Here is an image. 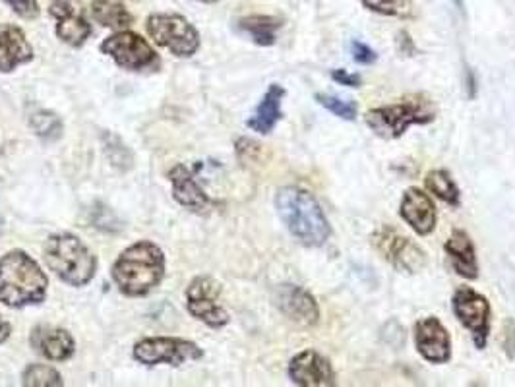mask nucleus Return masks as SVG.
Returning a JSON list of instances; mask_svg holds the SVG:
<instances>
[{"label": "nucleus", "mask_w": 515, "mask_h": 387, "mask_svg": "<svg viewBox=\"0 0 515 387\" xmlns=\"http://www.w3.org/2000/svg\"><path fill=\"white\" fill-rule=\"evenodd\" d=\"M275 208L287 231L308 248L324 246L330 239V223L318 200L304 188L287 186L275 196Z\"/></svg>", "instance_id": "f257e3e1"}, {"label": "nucleus", "mask_w": 515, "mask_h": 387, "mask_svg": "<svg viewBox=\"0 0 515 387\" xmlns=\"http://www.w3.org/2000/svg\"><path fill=\"white\" fill-rule=\"evenodd\" d=\"M165 277V256L157 244L140 240L128 246L113 266V279L122 295L144 297Z\"/></svg>", "instance_id": "f03ea898"}, {"label": "nucleus", "mask_w": 515, "mask_h": 387, "mask_svg": "<svg viewBox=\"0 0 515 387\" xmlns=\"http://www.w3.org/2000/svg\"><path fill=\"white\" fill-rule=\"evenodd\" d=\"M47 285V275L24 250H12L0 258V302L8 308L41 304Z\"/></svg>", "instance_id": "7ed1b4c3"}, {"label": "nucleus", "mask_w": 515, "mask_h": 387, "mask_svg": "<svg viewBox=\"0 0 515 387\" xmlns=\"http://www.w3.org/2000/svg\"><path fill=\"white\" fill-rule=\"evenodd\" d=\"M43 252L49 269L72 287L88 285L95 275V256L82 240L70 233L49 237Z\"/></svg>", "instance_id": "20e7f679"}, {"label": "nucleus", "mask_w": 515, "mask_h": 387, "mask_svg": "<svg viewBox=\"0 0 515 387\" xmlns=\"http://www.w3.org/2000/svg\"><path fill=\"white\" fill-rule=\"evenodd\" d=\"M438 115L436 105L426 95H411L394 105L370 109L366 113L368 128L386 140L401 138L411 126L430 124Z\"/></svg>", "instance_id": "39448f33"}, {"label": "nucleus", "mask_w": 515, "mask_h": 387, "mask_svg": "<svg viewBox=\"0 0 515 387\" xmlns=\"http://www.w3.org/2000/svg\"><path fill=\"white\" fill-rule=\"evenodd\" d=\"M146 28L157 45L177 57H192L200 49V33L181 14H152Z\"/></svg>", "instance_id": "423d86ee"}, {"label": "nucleus", "mask_w": 515, "mask_h": 387, "mask_svg": "<svg viewBox=\"0 0 515 387\" xmlns=\"http://www.w3.org/2000/svg\"><path fill=\"white\" fill-rule=\"evenodd\" d=\"M372 246L388 264L403 273H417L426 266L425 252L390 225L376 229L372 235Z\"/></svg>", "instance_id": "0eeeda50"}, {"label": "nucleus", "mask_w": 515, "mask_h": 387, "mask_svg": "<svg viewBox=\"0 0 515 387\" xmlns=\"http://www.w3.org/2000/svg\"><path fill=\"white\" fill-rule=\"evenodd\" d=\"M452 308L459 324L473 337L477 349H486L490 335V302L471 287H459L452 297Z\"/></svg>", "instance_id": "6e6552de"}, {"label": "nucleus", "mask_w": 515, "mask_h": 387, "mask_svg": "<svg viewBox=\"0 0 515 387\" xmlns=\"http://www.w3.org/2000/svg\"><path fill=\"white\" fill-rule=\"evenodd\" d=\"M202 357L204 353L196 343L179 337H146L134 347V358L146 366H181L184 362L200 360Z\"/></svg>", "instance_id": "1a4fd4ad"}, {"label": "nucleus", "mask_w": 515, "mask_h": 387, "mask_svg": "<svg viewBox=\"0 0 515 387\" xmlns=\"http://www.w3.org/2000/svg\"><path fill=\"white\" fill-rule=\"evenodd\" d=\"M219 295L221 287L212 277H196L186 289V308L196 320L204 322L206 326L213 329L223 328L229 324L231 318L227 310L219 304Z\"/></svg>", "instance_id": "9d476101"}, {"label": "nucleus", "mask_w": 515, "mask_h": 387, "mask_svg": "<svg viewBox=\"0 0 515 387\" xmlns=\"http://www.w3.org/2000/svg\"><path fill=\"white\" fill-rule=\"evenodd\" d=\"M101 51L126 70H142L155 62L152 45L132 31H119L101 43Z\"/></svg>", "instance_id": "9b49d317"}, {"label": "nucleus", "mask_w": 515, "mask_h": 387, "mask_svg": "<svg viewBox=\"0 0 515 387\" xmlns=\"http://www.w3.org/2000/svg\"><path fill=\"white\" fill-rule=\"evenodd\" d=\"M277 308L297 326L314 328L320 322V306L303 287L297 285H279L275 291Z\"/></svg>", "instance_id": "f8f14e48"}, {"label": "nucleus", "mask_w": 515, "mask_h": 387, "mask_svg": "<svg viewBox=\"0 0 515 387\" xmlns=\"http://www.w3.org/2000/svg\"><path fill=\"white\" fill-rule=\"evenodd\" d=\"M415 347L432 364H446L452 358V339L444 324L428 316L415 324Z\"/></svg>", "instance_id": "ddd939ff"}, {"label": "nucleus", "mask_w": 515, "mask_h": 387, "mask_svg": "<svg viewBox=\"0 0 515 387\" xmlns=\"http://www.w3.org/2000/svg\"><path fill=\"white\" fill-rule=\"evenodd\" d=\"M289 378L295 386H335V370L332 362L312 349L293 357L289 364Z\"/></svg>", "instance_id": "4468645a"}, {"label": "nucleus", "mask_w": 515, "mask_h": 387, "mask_svg": "<svg viewBox=\"0 0 515 387\" xmlns=\"http://www.w3.org/2000/svg\"><path fill=\"white\" fill-rule=\"evenodd\" d=\"M51 14L57 18V35L70 47H82L91 35L90 22L78 0H51Z\"/></svg>", "instance_id": "2eb2a0df"}, {"label": "nucleus", "mask_w": 515, "mask_h": 387, "mask_svg": "<svg viewBox=\"0 0 515 387\" xmlns=\"http://www.w3.org/2000/svg\"><path fill=\"white\" fill-rule=\"evenodd\" d=\"M401 219L421 237H428L436 229L438 213L432 198L421 188H409L399 206Z\"/></svg>", "instance_id": "dca6fc26"}, {"label": "nucleus", "mask_w": 515, "mask_h": 387, "mask_svg": "<svg viewBox=\"0 0 515 387\" xmlns=\"http://www.w3.org/2000/svg\"><path fill=\"white\" fill-rule=\"evenodd\" d=\"M33 59V49L26 33L18 26L0 24V72H12Z\"/></svg>", "instance_id": "f3484780"}, {"label": "nucleus", "mask_w": 515, "mask_h": 387, "mask_svg": "<svg viewBox=\"0 0 515 387\" xmlns=\"http://www.w3.org/2000/svg\"><path fill=\"white\" fill-rule=\"evenodd\" d=\"M31 347L49 360H68L74 355L76 343L74 337L61 328H51V326H39L31 333Z\"/></svg>", "instance_id": "a211bd4d"}, {"label": "nucleus", "mask_w": 515, "mask_h": 387, "mask_svg": "<svg viewBox=\"0 0 515 387\" xmlns=\"http://www.w3.org/2000/svg\"><path fill=\"white\" fill-rule=\"evenodd\" d=\"M169 179L173 184V196L175 200L190 211L202 213L210 208V198L208 194L202 190V186L198 184V180L194 179V175L190 173L188 167L184 165H175L169 171Z\"/></svg>", "instance_id": "6ab92c4d"}, {"label": "nucleus", "mask_w": 515, "mask_h": 387, "mask_svg": "<svg viewBox=\"0 0 515 387\" xmlns=\"http://www.w3.org/2000/svg\"><path fill=\"white\" fill-rule=\"evenodd\" d=\"M444 250H446L457 275H461L465 279H471V281H475L479 277L477 252H475L473 240L465 231L455 229L452 237L444 244Z\"/></svg>", "instance_id": "aec40b11"}, {"label": "nucleus", "mask_w": 515, "mask_h": 387, "mask_svg": "<svg viewBox=\"0 0 515 387\" xmlns=\"http://www.w3.org/2000/svg\"><path fill=\"white\" fill-rule=\"evenodd\" d=\"M283 97H285V88L272 84L268 91H266L262 103L258 105L256 113L246 122L248 128L258 132V134H264V136L270 134L273 128H275V124L283 117L281 115V101H283Z\"/></svg>", "instance_id": "412c9836"}, {"label": "nucleus", "mask_w": 515, "mask_h": 387, "mask_svg": "<svg viewBox=\"0 0 515 387\" xmlns=\"http://www.w3.org/2000/svg\"><path fill=\"white\" fill-rule=\"evenodd\" d=\"M281 28H283V22L275 16L254 14V16H246L243 20H239V30L260 47H272L277 39V31Z\"/></svg>", "instance_id": "4be33fe9"}, {"label": "nucleus", "mask_w": 515, "mask_h": 387, "mask_svg": "<svg viewBox=\"0 0 515 387\" xmlns=\"http://www.w3.org/2000/svg\"><path fill=\"white\" fill-rule=\"evenodd\" d=\"M91 14H93L95 22H99L105 28H113V30H121L132 24V14L122 4L111 2V0H93Z\"/></svg>", "instance_id": "5701e85b"}, {"label": "nucleus", "mask_w": 515, "mask_h": 387, "mask_svg": "<svg viewBox=\"0 0 515 387\" xmlns=\"http://www.w3.org/2000/svg\"><path fill=\"white\" fill-rule=\"evenodd\" d=\"M426 188L442 202H446L448 206L457 208L461 204V194L459 188L452 179V175L446 169H434L426 175Z\"/></svg>", "instance_id": "b1692460"}, {"label": "nucleus", "mask_w": 515, "mask_h": 387, "mask_svg": "<svg viewBox=\"0 0 515 387\" xmlns=\"http://www.w3.org/2000/svg\"><path fill=\"white\" fill-rule=\"evenodd\" d=\"M370 12L392 16L401 20L417 18V8L413 0H361Z\"/></svg>", "instance_id": "393cba45"}, {"label": "nucleus", "mask_w": 515, "mask_h": 387, "mask_svg": "<svg viewBox=\"0 0 515 387\" xmlns=\"http://www.w3.org/2000/svg\"><path fill=\"white\" fill-rule=\"evenodd\" d=\"M31 130L47 142L59 140L62 134V120L53 111H35L30 117Z\"/></svg>", "instance_id": "a878e982"}, {"label": "nucleus", "mask_w": 515, "mask_h": 387, "mask_svg": "<svg viewBox=\"0 0 515 387\" xmlns=\"http://www.w3.org/2000/svg\"><path fill=\"white\" fill-rule=\"evenodd\" d=\"M22 384L33 387H59L62 386V378L61 374L51 366L31 364L24 370Z\"/></svg>", "instance_id": "bb28decb"}, {"label": "nucleus", "mask_w": 515, "mask_h": 387, "mask_svg": "<svg viewBox=\"0 0 515 387\" xmlns=\"http://www.w3.org/2000/svg\"><path fill=\"white\" fill-rule=\"evenodd\" d=\"M316 101L337 119L355 120L359 117V105L355 101H343V99H339L335 95H328V93H318Z\"/></svg>", "instance_id": "cd10ccee"}, {"label": "nucleus", "mask_w": 515, "mask_h": 387, "mask_svg": "<svg viewBox=\"0 0 515 387\" xmlns=\"http://www.w3.org/2000/svg\"><path fill=\"white\" fill-rule=\"evenodd\" d=\"M20 18L35 20L39 16V2L37 0H4Z\"/></svg>", "instance_id": "c85d7f7f"}, {"label": "nucleus", "mask_w": 515, "mask_h": 387, "mask_svg": "<svg viewBox=\"0 0 515 387\" xmlns=\"http://www.w3.org/2000/svg\"><path fill=\"white\" fill-rule=\"evenodd\" d=\"M351 55H353V60L359 62V64H374L378 60L376 51H372L368 45H364L361 41L351 43Z\"/></svg>", "instance_id": "c756f323"}, {"label": "nucleus", "mask_w": 515, "mask_h": 387, "mask_svg": "<svg viewBox=\"0 0 515 387\" xmlns=\"http://www.w3.org/2000/svg\"><path fill=\"white\" fill-rule=\"evenodd\" d=\"M332 78L339 86H347V88H361L363 86L361 74H351V72L341 70V68H335L332 72Z\"/></svg>", "instance_id": "7c9ffc66"}, {"label": "nucleus", "mask_w": 515, "mask_h": 387, "mask_svg": "<svg viewBox=\"0 0 515 387\" xmlns=\"http://www.w3.org/2000/svg\"><path fill=\"white\" fill-rule=\"evenodd\" d=\"M10 333H12L10 324L6 320H2V316H0V343H4L10 337Z\"/></svg>", "instance_id": "2f4dec72"}, {"label": "nucleus", "mask_w": 515, "mask_h": 387, "mask_svg": "<svg viewBox=\"0 0 515 387\" xmlns=\"http://www.w3.org/2000/svg\"><path fill=\"white\" fill-rule=\"evenodd\" d=\"M200 2H219V0H200Z\"/></svg>", "instance_id": "473e14b6"}]
</instances>
